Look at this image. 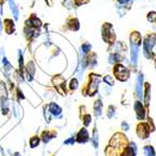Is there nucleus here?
Masks as SVG:
<instances>
[{
	"instance_id": "obj_1",
	"label": "nucleus",
	"mask_w": 156,
	"mask_h": 156,
	"mask_svg": "<svg viewBox=\"0 0 156 156\" xmlns=\"http://www.w3.org/2000/svg\"><path fill=\"white\" fill-rule=\"evenodd\" d=\"M114 72H115L116 78L120 81H126L128 79V76H129V70L121 65L116 66L115 69H114Z\"/></svg>"
},
{
	"instance_id": "obj_2",
	"label": "nucleus",
	"mask_w": 156,
	"mask_h": 156,
	"mask_svg": "<svg viewBox=\"0 0 156 156\" xmlns=\"http://www.w3.org/2000/svg\"><path fill=\"white\" fill-rule=\"evenodd\" d=\"M103 38L108 43H112L115 41V34L112 31V26L109 23H106L103 27Z\"/></svg>"
},
{
	"instance_id": "obj_3",
	"label": "nucleus",
	"mask_w": 156,
	"mask_h": 156,
	"mask_svg": "<svg viewBox=\"0 0 156 156\" xmlns=\"http://www.w3.org/2000/svg\"><path fill=\"white\" fill-rule=\"evenodd\" d=\"M150 127H148L146 123H140L138 126V129H136V134L140 139H147L148 135H150Z\"/></svg>"
},
{
	"instance_id": "obj_4",
	"label": "nucleus",
	"mask_w": 156,
	"mask_h": 156,
	"mask_svg": "<svg viewBox=\"0 0 156 156\" xmlns=\"http://www.w3.org/2000/svg\"><path fill=\"white\" fill-rule=\"evenodd\" d=\"M138 153V147H136V144L131 142L129 145H127L123 148L122 153L120 156H136Z\"/></svg>"
},
{
	"instance_id": "obj_5",
	"label": "nucleus",
	"mask_w": 156,
	"mask_h": 156,
	"mask_svg": "<svg viewBox=\"0 0 156 156\" xmlns=\"http://www.w3.org/2000/svg\"><path fill=\"white\" fill-rule=\"evenodd\" d=\"M134 109L135 112H136V118L139 120H143L145 118V110H144L143 106H142V104H141L140 101H135Z\"/></svg>"
},
{
	"instance_id": "obj_6",
	"label": "nucleus",
	"mask_w": 156,
	"mask_h": 156,
	"mask_svg": "<svg viewBox=\"0 0 156 156\" xmlns=\"http://www.w3.org/2000/svg\"><path fill=\"white\" fill-rule=\"evenodd\" d=\"M89 132H87V130H86L85 128H82L81 129V131L78 133V136H76V141H78L79 143H85V142H87L89 141Z\"/></svg>"
},
{
	"instance_id": "obj_7",
	"label": "nucleus",
	"mask_w": 156,
	"mask_h": 156,
	"mask_svg": "<svg viewBox=\"0 0 156 156\" xmlns=\"http://www.w3.org/2000/svg\"><path fill=\"white\" fill-rule=\"evenodd\" d=\"M143 76L140 74L136 79V86H135V91H136V94H138L139 98H142L143 97V94H142V90H143Z\"/></svg>"
},
{
	"instance_id": "obj_8",
	"label": "nucleus",
	"mask_w": 156,
	"mask_h": 156,
	"mask_svg": "<svg viewBox=\"0 0 156 156\" xmlns=\"http://www.w3.org/2000/svg\"><path fill=\"white\" fill-rule=\"evenodd\" d=\"M99 84V78L97 76H91V83H90V87H91L92 93H95L98 89Z\"/></svg>"
},
{
	"instance_id": "obj_9",
	"label": "nucleus",
	"mask_w": 156,
	"mask_h": 156,
	"mask_svg": "<svg viewBox=\"0 0 156 156\" xmlns=\"http://www.w3.org/2000/svg\"><path fill=\"white\" fill-rule=\"evenodd\" d=\"M138 54H139V45L131 43V60H132L133 63H136Z\"/></svg>"
},
{
	"instance_id": "obj_10",
	"label": "nucleus",
	"mask_w": 156,
	"mask_h": 156,
	"mask_svg": "<svg viewBox=\"0 0 156 156\" xmlns=\"http://www.w3.org/2000/svg\"><path fill=\"white\" fill-rule=\"evenodd\" d=\"M49 112H51L52 115H55V116H59V115L61 114V108H60L57 104H55V103H51V104L49 105Z\"/></svg>"
},
{
	"instance_id": "obj_11",
	"label": "nucleus",
	"mask_w": 156,
	"mask_h": 156,
	"mask_svg": "<svg viewBox=\"0 0 156 156\" xmlns=\"http://www.w3.org/2000/svg\"><path fill=\"white\" fill-rule=\"evenodd\" d=\"M143 152H144V155H145V156H155L156 155L155 150H154V147H153V146H151V145L144 146Z\"/></svg>"
},
{
	"instance_id": "obj_12",
	"label": "nucleus",
	"mask_w": 156,
	"mask_h": 156,
	"mask_svg": "<svg viewBox=\"0 0 156 156\" xmlns=\"http://www.w3.org/2000/svg\"><path fill=\"white\" fill-rule=\"evenodd\" d=\"M26 24H27V25H33V26H35V27H39L42 23H41V21H39L38 19H36L35 16H33L31 20H29V21L26 22Z\"/></svg>"
},
{
	"instance_id": "obj_13",
	"label": "nucleus",
	"mask_w": 156,
	"mask_h": 156,
	"mask_svg": "<svg viewBox=\"0 0 156 156\" xmlns=\"http://www.w3.org/2000/svg\"><path fill=\"white\" fill-rule=\"evenodd\" d=\"M9 5H10V9L13 12V16H14V19H18L19 11H18V8H16V5H14V2H13L12 0H9Z\"/></svg>"
},
{
	"instance_id": "obj_14",
	"label": "nucleus",
	"mask_w": 156,
	"mask_h": 156,
	"mask_svg": "<svg viewBox=\"0 0 156 156\" xmlns=\"http://www.w3.org/2000/svg\"><path fill=\"white\" fill-rule=\"evenodd\" d=\"M101 106H103V105H101V101H95V108H94V109H95V115H96L97 117L101 116Z\"/></svg>"
},
{
	"instance_id": "obj_15",
	"label": "nucleus",
	"mask_w": 156,
	"mask_h": 156,
	"mask_svg": "<svg viewBox=\"0 0 156 156\" xmlns=\"http://www.w3.org/2000/svg\"><path fill=\"white\" fill-rule=\"evenodd\" d=\"M38 144H39V138L38 136H33V138H31V140H30V145H31L32 148L38 146Z\"/></svg>"
},
{
	"instance_id": "obj_16",
	"label": "nucleus",
	"mask_w": 156,
	"mask_h": 156,
	"mask_svg": "<svg viewBox=\"0 0 156 156\" xmlns=\"http://www.w3.org/2000/svg\"><path fill=\"white\" fill-rule=\"evenodd\" d=\"M93 144L94 147L97 148L98 147V135H97V131L94 130V135H93Z\"/></svg>"
},
{
	"instance_id": "obj_17",
	"label": "nucleus",
	"mask_w": 156,
	"mask_h": 156,
	"mask_svg": "<svg viewBox=\"0 0 156 156\" xmlns=\"http://www.w3.org/2000/svg\"><path fill=\"white\" fill-rule=\"evenodd\" d=\"M78 85H79L78 80H76V79H72V80H71V82H70V87H71V90H76V87H78Z\"/></svg>"
},
{
	"instance_id": "obj_18",
	"label": "nucleus",
	"mask_w": 156,
	"mask_h": 156,
	"mask_svg": "<svg viewBox=\"0 0 156 156\" xmlns=\"http://www.w3.org/2000/svg\"><path fill=\"white\" fill-rule=\"evenodd\" d=\"M50 139H52V138H51V135L49 134V132H44V133H43V141H44L45 143H47Z\"/></svg>"
},
{
	"instance_id": "obj_19",
	"label": "nucleus",
	"mask_w": 156,
	"mask_h": 156,
	"mask_svg": "<svg viewBox=\"0 0 156 156\" xmlns=\"http://www.w3.org/2000/svg\"><path fill=\"white\" fill-rule=\"evenodd\" d=\"M150 101V84H146V95H145V104L148 105Z\"/></svg>"
},
{
	"instance_id": "obj_20",
	"label": "nucleus",
	"mask_w": 156,
	"mask_h": 156,
	"mask_svg": "<svg viewBox=\"0 0 156 156\" xmlns=\"http://www.w3.org/2000/svg\"><path fill=\"white\" fill-rule=\"evenodd\" d=\"M104 81L106 82L108 85H114V80H112V78L110 76H105V79H104Z\"/></svg>"
},
{
	"instance_id": "obj_21",
	"label": "nucleus",
	"mask_w": 156,
	"mask_h": 156,
	"mask_svg": "<svg viewBox=\"0 0 156 156\" xmlns=\"http://www.w3.org/2000/svg\"><path fill=\"white\" fill-rule=\"evenodd\" d=\"M91 120H92L91 116H90V115H86L85 117L83 118V122H84V125H85V126H89L90 123H91Z\"/></svg>"
},
{
	"instance_id": "obj_22",
	"label": "nucleus",
	"mask_w": 156,
	"mask_h": 156,
	"mask_svg": "<svg viewBox=\"0 0 156 156\" xmlns=\"http://www.w3.org/2000/svg\"><path fill=\"white\" fill-rule=\"evenodd\" d=\"M90 49H91V45H90L89 43H85V44L82 45V50H83V52H87Z\"/></svg>"
},
{
	"instance_id": "obj_23",
	"label": "nucleus",
	"mask_w": 156,
	"mask_h": 156,
	"mask_svg": "<svg viewBox=\"0 0 156 156\" xmlns=\"http://www.w3.org/2000/svg\"><path fill=\"white\" fill-rule=\"evenodd\" d=\"M148 21H151V22H154L155 21V19H156V12H151V13H148Z\"/></svg>"
},
{
	"instance_id": "obj_24",
	"label": "nucleus",
	"mask_w": 156,
	"mask_h": 156,
	"mask_svg": "<svg viewBox=\"0 0 156 156\" xmlns=\"http://www.w3.org/2000/svg\"><path fill=\"white\" fill-rule=\"evenodd\" d=\"M114 110H115L114 106H110L109 107V112H108V114H107V117H108V118H112V115H114Z\"/></svg>"
},
{
	"instance_id": "obj_25",
	"label": "nucleus",
	"mask_w": 156,
	"mask_h": 156,
	"mask_svg": "<svg viewBox=\"0 0 156 156\" xmlns=\"http://www.w3.org/2000/svg\"><path fill=\"white\" fill-rule=\"evenodd\" d=\"M121 128H122L125 131H128V130H129V125H128L126 121H123V122L121 123Z\"/></svg>"
},
{
	"instance_id": "obj_26",
	"label": "nucleus",
	"mask_w": 156,
	"mask_h": 156,
	"mask_svg": "<svg viewBox=\"0 0 156 156\" xmlns=\"http://www.w3.org/2000/svg\"><path fill=\"white\" fill-rule=\"evenodd\" d=\"M73 143H74V139H72V138L65 141V144H73Z\"/></svg>"
},
{
	"instance_id": "obj_27",
	"label": "nucleus",
	"mask_w": 156,
	"mask_h": 156,
	"mask_svg": "<svg viewBox=\"0 0 156 156\" xmlns=\"http://www.w3.org/2000/svg\"><path fill=\"white\" fill-rule=\"evenodd\" d=\"M129 0H118V2H120V3H127Z\"/></svg>"
},
{
	"instance_id": "obj_28",
	"label": "nucleus",
	"mask_w": 156,
	"mask_h": 156,
	"mask_svg": "<svg viewBox=\"0 0 156 156\" xmlns=\"http://www.w3.org/2000/svg\"><path fill=\"white\" fill-rule=\"evenodd\" d=\"M83 1H84V3H85V2H87V1H89V0H83ZM81 3H82V0H80V1H79V2H78V5H81Z\"/></svg>"
},
{
	"instance_id": "obj_29",
	"label": "nucleus",
	"mask_w": 156,
	"mask_h": 156,
	"mask_svg": "<svg viewBox=\"0 0 156 156\" xmlns=\"http://www.w3.org/2000/svg\"><path fill=\"white\" fill-rule=\"evenodd\" d=\"M1 29H2V25H1V22H0V32H1Z\"/></svg>"
},
{
	"instance_id": "obj_30",
	"label": "nucleus",
	"mask_w": 156,
	"mask_h": 156,
	"mask_svg": "<svg viewBox=\"0 0 156 156\" xmlns=\"http://www.w3.org/2000/svg\"><path fill=\"white\" fill-rule=\"evenodd\" d=\"M19 155V154H16V156H18Z\"/></svg>"
}]
</instances>
